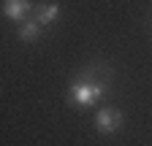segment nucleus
<instances>
[{
  "label": "nucleus",
  "mask_w": 152,
  "mask_h": 146,
  "mask_svg": "<svg viewBox=\"0 0 152 146\" xmlns=\"http://www.w3.org/2000/svg\"><path fill=\"white\" fill-rule=\"evenodd\" d=\"M106 95V84L98 81V79H79V81H73L71 89H68V100L76 106V108H90L95 106L101 98Z\"/></svg>",
  "instance_id": "1"
},
{
  "label": "nucleus",
  "mask_w": 152,
  "mask_h": 146,
  "mask_svg": "<svg viewBox=\"0 0 152 146\" xmlns=\"http://www.w3.org/2000/svg\"><path fill=\"white\" fill-rule=\"evenodd\" d=\"M122 127V111L120 108H101L95 114V130L101 135H111Z\"/></svg>",
  "instance_id": "2"
},
{
  "label": "nucleus",
  "mask_w": 152,
  "mask_h": 146,
  "mask_svg": "<svg viewBox=\"0 0 152 146\" xmlns=\"http://www.w3.org/2000/svg\"><path fill=\"white\" fill-rule=\"evenodd\" d=\"M30 11H33L30 0H3V16H8L11 22H25Z\"/></svg>",
  "instance_id": "3"
},
{
  "label": "nucleus",
  "mask_w": 152,
  "mask_h": 146,
  "mask_svg": "<svg viewBox=\"0 0 152 146\" xmlns=\"http://www.w3.org/2000/svg\"><path fill=\"white\" fill-rule=\"evenodd\" d=\"M57 16H60V6H57V3H46V6H38L35 8V22L41 25V27L44 25H52Z\"/></svg>",
  "instance_id": "4"
},
{
  "label": "nucleus",
  "mask_w": 152,
  "mask_h": 146,
  "mask_svg": "<svg viewBox=\"0 0 152 146\" xmlns=\"http://www.w3.org/2000/svg\"><path fill=\"white\" fill-rule=\"evenodd\" d=\"M16 35H19L22 41L33 43V41H38V35H41V25H38L35 19H25V22H19V30H16Z\"/></svg>",
  "instance_id": "5"
}]
</instances>
